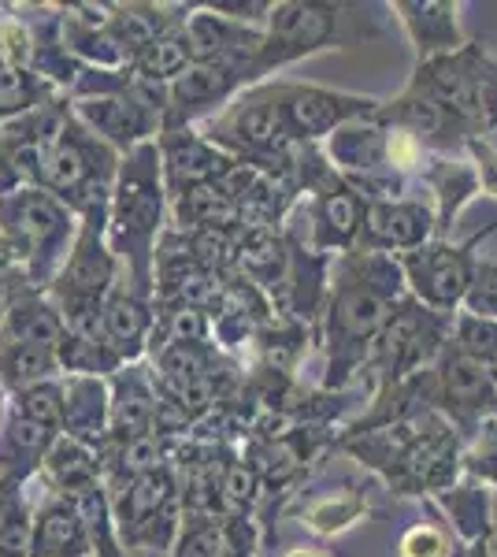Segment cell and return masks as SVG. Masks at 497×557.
Instances as JSON below:
<instances>
[{
  "label": "cell",
  "instance_id": "obj_40",
  "mask_svg": "<svg viewBox=\"0 0 497 557\" xmlns=\"http://www.w3.org/2000/svg\"><path fill=\"white\" fill-rule=\"evenodd\" d=\"M449 557H490V539H475V543H457Z\"/></svg>",
  "mask_w": 497,
  "mask_h": 557
},
{
  "label": "cell",
  "instance_id": "obj_42",
  "mask_svg": "<svg viewBox=\"0 0 497 557\" xmlns=\"http://www.w3.org/2000/svg\"><path fill=\"white\" fill-rule=\"evenodd\" d=\"M490 417H497V401H494V412H490Z\"/></svg>",
  "mask_w": 497,
  "mask_h": 557
},
{
  "label": "cell",
  "instance_id": "obj_6",
  "mask_svg": "<svg viewBox=\"0 0 497 557\" xmlns=\"http://www.w3.org/2000/svg\"><path fill=\"white\" fill-rule=\"evenodd\" d=\"M115 172H120V152L94 138L67 108L49 157H45L41 190H49L83 220L89 212H108Z\"/></svg>",
  "mask_w": 497,
  "mask_h": 557
},
{
  "label": "cell",
  "instance_id": "obj_15",
  "mask_svg": "<svg viewBox=\"0 0 497 557\" xmlns=\"http://www.w3.org/2000/svg\"><path fill=\"white\" fill-rule=\"evenodd\" d=\"M260 86L257 71L249 64H189L175 83L167 86V108H164V123L160 131H178V127H194L201 115L212 112L215 104H227L241 89Z\"/></svg>",
  "mask_w": 497,
  "mask_h": 557
},
{
  "label": "cell",
  "instance_id": "obj_22",
  "mask_svg": "<svg viewBox=\"0 0 497 557\" xmlns=\"http://www.w3.org/2000/svg\"><path fill=\"white\" fill-rule=\"evenodd\" d=\"M60 435L75 438L89 450H101L108 438V383L101 375H67L60 380Z\"/></svg>",
  "mask_w": 497,
  "mask_h": 557
},
{
  "label": "cell",
  "instance_id": "obj_33",
  "mask_svg": "<svg viewBox=\"0 0 497 557\" xmlns=\"http://www.w3.org/2000/svg\"><path fill=\"white\" fill-rule=\"evenodd\" d=\"M364 513H368V502L360 498L357 491L341 487L334 494H320V498H312L309 506L301 509V524H309L315 535H338V532H346V528L357 524Z\"/></svg>",
  "mask_w": 497,
  "mask_h": 557
},
{
  "label": "cell",
  "instance_id": "obj_24",
  "mask_svg": "<svg viewBox=\"0 0 497 557\" xmlns=\"http://www.w3.org/2000/svg\"><path fill=\"white\" fill-rule=\"evenodd\" d=\"M63 317L41 290H15L8 301V312L0 320V343H20V346H45L57 349L63 343Z\"/></svg>",
  "mask_w": 497,
  "mask_h": 557
},
{
  "label": "cell",
  "instance_id": "obj_19",
  "mask_svg": "<svg viewBox=\"0 0 497 557\" xmlns=\"http://www.w3.org/2000/svg\"><path fill=\"white\" fill-rule=\"evenodd\" d=\"M152 323H157L152 298L138 294L131 283H115L97 317V338L120 364H138L149 354Z\"/></svg>",
  "mask_w": 497,
  "mask_h": 557
},
{
  "label": "cell",
  "instance_id": "obj_32",
  "mask_svg": "<svg viewBox=\"0 0 497 557\" xmlns=\"http://www.w3.org/2000/svg\"><path fill=\"white\" fill-rule=\"evenodd\" d=\"M57 372H63L57 349L0 343V386H8L12 394L26 391V386L49 383Z\"/></svg>",
  "mask_w": 497,
  "mask_h": 557
},
{
  "label": "cell",
  "instance_id": "obj_18",
  "mask_svg": "<svg viewBox=\"0 0 497 557\" xmlns=\"http://www.w3.org/2000/svg\"><path fill=\"white\" fill-rule=\"evenodd\" d=\"M157 152H160V172H164L167 197H178L194 190V186L220 183L234 164V157H227L220 146H212L197 127L160 131Z\"/></svg>",
  "mask_w": 497,
  "mask_h": 557
},
{
  "label": "cell",
  "instance_id": "obj_8",
  "mask_svg": "<svg viewBox=\"0 0 497 557\" xmlns=\"http://www.w3.org/2000/svg\"><path fill=\"white\" fill-rule=\"evenodd\" d=\"M449 323H453V317H438V312L423 309L412 298L397 301L364 364V372L375 375V394L390 391L409 375L435 364L449 343Z\"/></svg>",
  "mask_w": 497,
  "mask_h": 557
},
{
  "label": "cell",
  "instance_id": "obj_25",
  "mask_svg": "<svg viewBox=\"0 0 497 557\" xmlns=\"http://www.w3.org/2000/svg\"><path fill=\"white\" fill-rule=\"evenodd\" d=\"M423 186L435 194L438 209H435V238L446 235L453 227L457 212L479 194V175L468 160H453L446 152H427V160L420 164Z\"/></svg>",
  "mask_w": 497,
  "mask_h": 557
},
{
  "label": "cell",
  "instance_id": "obj_23",
  "mask_svg": "<svg viewBox=\"0 0 497 557\" xmlns=\"http://www.w3.org/2000/svg\"><path fill=\"white\" fill-rule=\"evenodd\" d=\"M30 557H94L89 550V532L78 506L63 494H52L34 513V539Z\"/></svg>",
  "mask_w": 497,
  "mask_h": 557
},
{
  "label": "cell",
  "instance_id": "obj_28",
  "mask_svg": "<svg viewBox=\"0 0 497 557\" xmlns=\"http://www.w3.org/2000/svg\"><path fill=\"white\" fill-rule=\"evenodd\" d=\"M175 223L186 235H197V231H241L246 215L238 212V205L220 186L208 183L175 197Z\"/></svg>",
  "mask_w": 497,
  "mask_h": 557
},
{
  "label": "cell",
  "instance_id": "obj_38",
  "mask_svg": "<svg viewBox=\"0 0 497 557\" xmlns=\"http://www.w3.org/2000/svg\"><path fill=\"white\" fill-rule=\"evenodd\" d=\"M453 546L457 543L446 528L423 520V524H412L409 532L401 535V543H397V557H449L453 554Z\"/></svg>",
  "mask_w": 497,
  "mask_h": 557
},
{
  "label": "cell",
  "instance_id": "obj_35",
  "mask_svg": "<svg viewBox=\"0 0 497 557\" xmlns=\"http://www.w3.org/2000/svg\"><path fill=\"white\" fill-rule=\"evenodd\" d=\"M460 469L475 475L483 487H497V417H486L468 431L460 446Z\"/></svg>",
  "mask_w": 497,
  "mask_h": 557
},
{
  "label": "cell",
  "instance_id": "obj_7",
  "mask_svg": "<svg viewBox=\"0 0 497 557\" xmlns=\"http://www.w3.org/2000/svg\"><path fill=\"white\" fill-rule=\"evenodd\" d=\"M108 212H89L78 220V235L71 242V253L63 260L60 275L52 278V298L63 317V327L75 335L97 331L101 305L108 301L112 286L120 283V264L104 238Z\"/></svg>",
  "mask_w": 497,
  "mask_h": 557
},
{
  "label": "cell",
  "instance_id": "obj_21",
  "mask_svg": "<svg viewBox=\"0 0 497 557\" xmlns=\"http://www.w3.org/2000/svg\"><path fill=\"white\" fill-rule=\"evenodd\" d=\"M394 12L415 49V64L449 57L464 45L457 0H397Z\"/></svg>",
  "mask_w": 497,
  "mask_h": 557
},
{
  "label": "cell",
  "instance_id": "obj_39",
  "mask_svg": "<svg viewBox=\"0 0 497 557\" xmlns=\"http://www.w3.org/2000/svg\"><path fill=\"white\" fill-rule=\"evenodd\" d=\"M464 149L472 152V168L479 175V190L497 197V146H490L486 138H468Z\"/></svg>",
  "mask_w": 497,
  "mask_h": 557
},
{
  "label": "cell",
  "instance_id": "obj_13",
  "mask_svg": "<svg viewBox=\"0 0 497 557\" xmlns=\"http://www.w3.org/2000/svg\"><path fill=\"white\" fill-rule=\"evenodd\" d=\"M271 94H275L283 127L297 149L320 146L323 138H331L346 123L372 120L378 104H383L378 97L341 94V89H327L315 83H271Z\"/></svg>",
  "mask_w": 497,
  "mask_h": 557
},
{
  "label": "cell",
  "instance_id": "obj_30",
  "mask_svg": "<svg viewBox=\"0 0 497 557\" xmlns=\"http://www.w3.org/2000/svg\"><path fill=\"white\" fill-rule=\"evenodd\" d=\"M183 23L164 30L157 41L149 45V49H141L138 57H134V64H131L134 78L152 83V86H171L189 64H194V57H189V41L183 34Z\"/></svg>",
  "mask_w": 497,
  "mask_h": 557
},
{
  "label": "cell",
  "instance_id": "obj_11",
  "mask_svg": "<svg viewBox=\"0 0 497 557\" xmlns=\"http://www.w3.org/2000/svg\"><path fill=\"white\" fill-rule=\"evenodd\" d=\"M423 394V409L446 417L457 431H472L479 420L494 412L497 401V372L468 361L446 343L438 361L423 372H415Z\"/></svg>",
  "mask_w": 497,
  "mask_h": 557
},
{
  "label": "cell",
  "instance_id": "obj_1",
  "mask_svg": "<svg viewBox=\"0 0 497 557\" xmlns=\"http://www.w3.org/2000/svg\"><path fill=\"white\" fill-rule=\"evenodd\" d=\"M460 431L438 412H420L390 428L364 435L334 438V450H346L383 475L394 494H438L457 487L460 469Z\"/></svg>",
  "mask_w": 497,
  "mask_h": 557
},
{
  "label": "cell",
  "instance_id": "obj_31",
  "mask_svg": "<svg viewBox=\"0 0 497 557\" xmlns=\"http://www.w3.org/2000/svg\"><path fill=\"white\" fill-rule=\"evenodd\" d=\"M26 480L0 475V557H30L34 509L23 491Z\"/></svg>",
  "mask_w": 497,
  "mask_h": 557
},
{
  "label": "cell",
  "instance_id": "obj_12",
  "mask_svg": "<svg viewBox=\"0 0 497 557\" xmlns=\"http://www.w3.org/2000/svg\"><path fill=\"white\" fill-rule=\"evenodd\" d=\"M338 4H320V0H283L271 4L264 23V49L257 57V78L264 83L275 71L297 64L305 57L331 49L338 38Z\"/></svg>",
  "mask_w": 497,
  "mask_h": 557
},
{
  "label": "cell",
  "instance_id": "obj_9",
  "mask_svg": "<svg viewBox=\"0 0 497 557\" xmlns=\"http://www.w3.org/2000/svg\"><path fill=\"white\" fill-rule=\"evenodd\" d=\"M108 506H112L120 546H134V550H171L175 546L178 528H183V487L175 483L171 465L112 491Z\"/></svg>",
  "mask_w": 497,
  "mask_h": 557
},
{
  "label": "cell",
  "instance_id": "obj_17",
  "mask_svg": "<svg viewBox=\"0 0 497 557\" xmlns=\"http://www.w3.org/2000/svg\"><path fill=\"white\" fill-rule=\"evenodd\" d=\"M435 238V209L412 197L397 201H368L364 205V227H360L357 249L368 253H412Z\"/></svg>",
  "mask_w": 497,
  "mask_h": 557
},
{
  "label": "cell",
  "instance_id": "obj_43",
  "mask_svg": "<svg viewBox=\"0 0 497 557\" xmlns=\"http://www.w3.org/2000/svg\"><path fill=\"white\" fill-rule=\"evenodd\" d=\"M0 320H4V312H0Z\"/></svg>",
  "mask_w": 497,
  "mask_h": 557
},
{
  "label": "cell",
  "instance_id": "obj_4",
  "mask_svg": "<svg viewBox=\"0 0 497 557\" xmlns=\"http://www.w3.org/2000/svg\"><path fill=\"white\" fill-rule=\"evenodd\" d=\"M397 301H386L372 286L334 260L327 278V298H323V335H327V375L323 391H341L364 372L378 331L386 327Z\"/></svg>",
  "mask_w": 497,
  "mask_h": 557
},
{
  "label": "cell",
  "instance_id": "obj_37",
  "mask_svg": "<svg viewBox=\"0 0 497 557\" xmlns=\"http://www.w3.org/2000/svg\"><path fill=\"white\" fill-rule=\"evenodd\" d=\"M460 312L479 320H497V260H475V272L464 290V301H460Z\"/></svg>",
  "mask_w": 497,
  "mask_h": 557
},
{
  "label": "cell",
  "instance_id": "obj_20",
  "mask_svg": "<svg viewBox=\"0 0 497 557\" xmlns=\"http://www.w3.org/2000/svg\"><path fill=\"white\" fill-rule=\"evenodd\" d=\"M157 406H160V394L157 383L146 375V368L123 364L112 375V383H108V438L120 443V438L157 431Z\"/></svg>",
  "mask_w": 497,
  "mask_h": 557
},
{
  "label": "cell",
  "instance_id": "obj_27",
  "mask_svg": "<svg viewBox=\"0 0 497 557\" xmlns=\"http://www.w3.org/2000/svg\"><path fill=\"white\" fill-rule=\"evenodd\" d=\"M45 483L52 487V494H63V498H78V494L94 491L101 480V454L89 450V446L75 443L67 435H57L49 446V454L41 457Z\"/></svg>",
  "mask_w": 497,
  "mask_h": 557
},
{
  "label": "cell",
  "instance_id": "obj_29",
  "mask_svg": "<svg viewBox=\"0 0 497 557\" xmlns=\"http://www.w3.org/2000/svg\"><path fill=\"white\" fill-rule=\"evenodd\" d=\"M435 506L449 520V535H457V543H475V539H490V487L483 483H464V487H449L435 498Z\"/></svg>",
  "mask_w": 497,
  "mask_h": 557
},
{
  "label": "cell",
  "instance_id": "obj_14",
  "mask_svg": "<svg viewBox=\"0 0 497 557\" xmlns=\"http://www.w3.org/2000/svg\"><path fill=\"white\" fill-rule=\"evenodd\" d=\"M63 115H67V104L45 101L41 108L0 127V197L41 186L45 157H49Z\"/></svg>",
  "mask_w": 497,
  "mask_h": 557
},
{
  "label": "cell",
  "instance_id": "obj_10",
  "mask_svg": "<svg viewBox=\"0 0 497 557\" xmlns=\"http://www.w3.org/2000/svg\"><path fill=\"white\" fill-rule=\"evenodd\" d=\"M494 231H497V223H490L486 231H479V235L464 238V242L431 238L427 246L397 257L405 286H409V298L420 301L423 309L438 312V317H457L468 283H472V272H475L472 249L486 235H494Z\"/></svg>",
  "mask_w": 497,
  "mask_h": 557
},
{
  "label": "cell",
  "instance_id": "obj_26",
  "mask_svg": "<svg viewBox=\"0 0 497 557\" xmlns=\"http://www.w3.org/2000/svg\"><path fill=\"white\" fill-rule=\"evenodd\" d=\"M249 524L241 517H194L183 513V528L171 557H249Z\"/></svg>",
  "mask_w": 497,
  "mask_h": 557
},
{
  "label": "cell",
  "instance_id": "obj_3",
  "mask_svg": "<svg viewBox=\"0 0 497 557\" xmlns=\"http://www.w3.org/2000/svg\"><path fill=\"white\" fill-rule=\"evenodd\" d=\"M75 220L78 215L41 186L0 197V260L4 268H15L23 283H30V290L52 286L71 253V242L78 235Z\"/></svg>",
  "mask_w": 497,
  "mask_h": 557
},
{
  "label": "cell",
  "instance_id": "obj_34",
  "mask_svg": "<svg viewBox=\"0 0 497 557\" xmlns=\"http://www.w3.org/2000/svg\"><path fill=\"white\" fill-rule=\"evenodd\" d=\"M449 346L457 354H464L468 361L497 372V320H479L457 312L453 323H449Z\"/></svg>",
  "mask_w": 497,
  "mask_h": 557
},
{
  "label": "cell",
  "instance_id": "obj_36",
  "mask_svg": "<svg viewBox=\"0 0 497 557\" xmlns=\"http://www.w3.org/2000/svg\"><path fill=\"white\" fill-rule=\"evenodd\" d=\"M12 412H20V417L34 420V424H41V428L60 431V412H63L60 380H49V383H38V386H26V391H20L12 401Z\"/></svg>",
  "mask_w": 497,
  "mask_h": 557
},
{
  "label": "cell",
  "instance_id": "obj_5",
  "mask_svg": "<svg viewBox=\"0 0 497 557\" xmlns=\"http://www.w3.org/2000/svg\"><path fill=\"white\" fill-rule=\"evenodd\" d=\"M201 134L212 146L227 152V157L252 168H264V172L278 178H290L297 186V157H301V149L294 146L290 134L283 127L271 83L241 89L227 104V112L208 120V127Z\"/></svg>",
  "mask_w": 497,
  "mask_h": 557
},
{
  "label": "cell",
  "instance_id": "obj_41",
  "mask_svg": "<svg viewBox=\"0 0 497 557\" xmlns=\"http://www.w3.org/2000/svg\"><path fill=\"white\" fill-rule=\"evenodd\" d=\"M286 557H327V554H320V550H294V554H286Z\"/></svg>",
  "mask_w": 497,
  "mask_h": 557
},
{
  "label": "cell",
  "instance_id": "obj_16",
  "mask_svg": "<svg viewBox=\"0 0 497 557\" xmlns=\"http://www.w3.org/2000/svg\"><path fill=\"white\" fill-rule=\"evenodd\" d=\"M71 115L94 138H101L108 149L123 152V157L131 149H138L141 141H152V134H160V115L149 104H141L131 86L120 89V94L78 97Z\"/></svg>",
  "mask_w": 497,
  "mask_h": 557
},
{
  "label": "cell",
  "instance_id": "obj_2",
  "mask_svg": "<svg viewBox=\"0 0 497 557\" xmlns=\"http://www.w3.org/2000/svg\"><path fill=\"white\" fill-rule=\"evenodd\" d=\"M167 190L160 172L157 138L141 141L120 160L112 197H108V249H112L120 275L138 294L152 298V264H157L160 235H164Z\"/></svg>",
  "mask_w": 497,
  "mask_h": 557
}]
</instances>
